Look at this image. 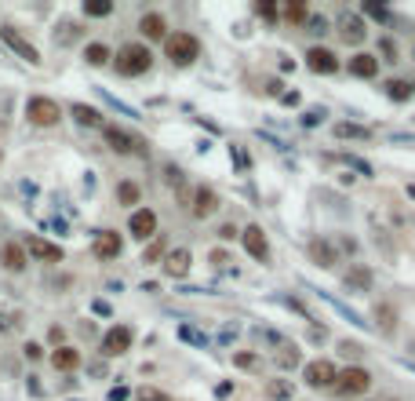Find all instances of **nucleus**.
I'll use <instances>...</instances> for the list:
<instances>
[{
	"instance_id": "nucleus-37",
	"label": "nucleus",
	"mask_w": 415,
	"mask_h": 401,
	"mask_svg": "<svg viewBox=\"0 0 415 401\" xmlns=\"http://www.w3.org/2000/svg\"><path fill=\"white\" fill-rule=\"evenodd\" d=\"M208 259H211V266H215V270H226V266L233 263V259H230V252H218V248L211 252V256H208Z\"/></svg>"
},
{
	"instance_id": "nucleus-34",
	"label": "nucleus",
	"mask_w": 415,
	"mask_h": 401,
	"mask_svg": "<svg viewBox=\"0 0 415 401\" xmlns=\"http://www.w3.org/2000/svg\"><path fill=\"white\" fill-rule=\"evenodd\" d=\"M135 397H139V401H171V397H168V394H161L157 387H139V390H135Z\"/></svg>"
},
{
	"instance_id": "nucleus-32",
	"label": "nucleus",
	"mask_w": 415,
	"mask_h": 401,
	"mask_svg": "<svg viewBox=\"0 0 415 401\" xmlns=\"http://www.w3.org/2000/svg\"><path fill=\"white\" fill-rule=\"evenodd\" d=\"M277 362H280V369H292V365H299V354H295V347H292V343H284V347H280V354H277Z\"/></svg>"
},
{
	"instance_id": "nucleus-41",
	"label": "nucleus",
	"mask_w": 415,
	"mask_h": 401,
	"mask_svg": "<svg viewBox=\"0 0 415 401\" xmlns=\"http://www.w3.org/2000/svg\"><path fill=\"white\" fill-rule=\"evenodd\" d=\"M179 335H182V340H190V343H204V335H201V332H193L190 325H182V328H179Z\"/></svg>"
},
{
	"instance_id": "nucleus-6",
	"label": "nucleus",
	"mask_w": 415,
	"mask_h": 401,
	"mask_svg": "<svg viewBox=\"0 0 415 401\" xmlns=\"http://www.w3.org/2000/svg\"><path fill=\"white\" fill-rule=\"evenodd\" d=\"M368 387H371V376L364 369H357V365H349V369H342L335 376V390L339 394H364Z\"/></svg>"
},
{
	"instance_id": "nucleus-7",
	"label": "nucleus",
	"mask_w": 415,
	"mask_h": 401,
	"mask_svg": "<svg viewBox=\"0 0 415 401\" xmlns=\"http://www.w3.org/2000/svg\"><path fill=\"white\" fill-rule=\"evenodd\" d=\"M335 365L328 362V357H317V362L306 365V383L317 387V390H328V387H335Z\"/></svg>"
},
{
	"instance_id": "nucleus-17",
	"label": "nucleus",
	"mask_w": 415,
	"mask_h": 401,
	"mask_svg": "<svg viewBox=\"0 0 415 401\" xmlns=\"http://www.w3.org/2000/svg\"><path fill=\"white\" fill-rule=\"evenodd\" d=\"M364 23H361V18L357 15H342L339 18V37L346 40V44H361V40H364Z\"/></svg>"
},
{
	"instance_id": "nucleus-44",
	"label": "nucleus",
	"mask_w": 415,
	"mask_h": 401,
	"mask_svg": "<svg viewBox=\"0 0 415 401\" xmlns=\"http://www.w3.org/2000/svg\"><path fill=\"white\" fill-rule=\"evenodd\" d=\"M124 397H128V390H124V387H117L113 394H109V401H124Z\"/></svg>"
},
{
	"instance_id": "nucleus-38",
	"label": "nucleus",
	"mask_w": 415,
	"mask_h": 401,
	"mask_svg": "<svg viewBox=\"0 0 415 401\" xmlns=\"http://www.w3.org/2000/svg\"><path fill=\"white\" fill-rule=\"evenodd\" d=\"M233 362H237V369H255V365H259V357H255V354L248 350V354H237Z\"/></svg>"
},
{
	"instance_id": "nucleus-21",
	"label": "nucleus",
	"mask_w": 415,
	"mask_h": 401,
	"mask_svg": "<svg viewBox=\"0 0 415 401\" xmlns=\"http://www.w3.org/2000/svg\"><path fill=\"white\" fill-rule=\"evenodd\" d=\"M51 365H55L58 372H73V369L80 365V354H77L73 347H55V350H51Z\"/></svg>"
},
{
	"instance_id": "nucleus-27",
	"label": "nucleus",
	"mask_w": 415,
	"mask_h": 401,
	"mask_svg": "<svg viewBox=\"0 0 415 401\" xmlns=\"http://www.w3.org/2000/svg\"><path fill=\"white\" fill-rule=\"evenodd\" d=\"M386 95H390L393 102H404V99L411 95V84H408V80H390V84H386Z\"/></svg>"
},
{
	"instance_id": "nucleus-15",
	"label": "nucleus",
	"mask_w": 415,
	"mask_h": 401,
	"mask_svg": "<svg viewBox=\"0 0 415 401\" xmlns=\"http://www.w3.org/2000/svg\"><path fill=\"white\" fill-rule=\"evenodd\" d=\"M26 252H30V256H37V259H44V263H62V248L51 245V241H44V237H30L26 241Z\"/></svg>"
},
{
	"instance_id": "nucleus-5",
	"label": "nucleus",
	"mask_w": 415,
	"mask_h": 401,
	"mask_svg": "<svg viewBox=\"0 0 415 401\" xmlns=\"http://www.w3.org/2000/svg\"><path fill=\"white\" fill-rule=\"evenodd\" d=\"M106 142L113 146L117 154H146V142L139 139V135H128L124 128H117V124H106Z\"/></svg>"
},
{
	"instance_id": "nucleus-26",
	"label": "nucleus",
	"mask_w": 415,
	"mask_h": 401,
	"mask_svg": "<svg viewBox=\"0 0 415 401\" xmlns=\"http://www.w3.org/2000/svg\"><path fill=\"white\" fill-rule=\"evenodd\" d=\"M335 135H339V139H361V142L371 139V132L361 128V124H335Z\"/></svg>"
},
{
	"instance_id": "nucleus-11",
	"label": "nucleus",
	"mask_w": 415,
	"mask_h": 401,
	"mask_svg": "<svg viewBox=\"0 0 415 401\" xmlns=\"http://www.w3.org/2000/svg\"><path fill=\"white\" fill-rule=\"evenodd\" d=\"M215 208H218V194H215V190L211 186H197L193 201H190V212L197 219H208V216H215Z\"/></svg>"
},
{
	"instance_id": "nucleus-30",
	"label": "nucleus",
	"mask_w": 415,
	"mask_h": 401,
	"mask_svg": "<svg viewBox=\"0 0 415 401\" xmlns=\"http://www.w3.org/2000/svg\"><path fill=\"white\" fill-rule=\"evenodd\" d=\"M84 11L92 15V18H102V15H109V11H113V4H109V0H87V4H84Z\"/></svg>"
},
{
	"instance_id": "nucleus-20",
	"label": "nucleus",
	"mask_w": 415,
	"mask_h": 401,
	"mask_svg": "<svg viewBox=\"0 0 415 401\" xmlns=\"http://www.w3.org/2000/svg\"><path fill=\"white\" fill-rule=\"evenodd\" d=\"M349 73H354V77H376L379 73V58L376 55H368V51H361V55H354V58H349Z\"/></svg>"
},
{
	"instance_id": "nucleus-29",
	"label": "nucleus",
	"mask_w": 415,
	"mask_h": 401,
	"mask_svg": "<svg viewBox=\"0 0 415 401\" xmlns=\"http://www.w3.org/2000/svg\"><path fill=\"white\" fill-rule=\"evenodd\" d=\"M139 194H142V190H139L135 183H120V186H117V201H120V204H135Z\"/></svg>"
},
{
	"instance_id": "nucleus-35",
	"label": "nucleus",
	"mask_w": 415,
	"mask_h": 401,
	"mask_svg": "<svg viewBox=\"0 0 415 401\" xmlns=\"http://www.w3.org/2000/svg\"><path fill=\"white\" fill-rule=\"evenodd\" d=\"M164 256V237H157V241H153L149 248H146V256H142V263H157Z\"/></svg>"
},
{
	"instance_id": "nucleus-33",
	"label": "nucleus",
	"mask_w": 415,
	"mask_h": 401,
	"mask_svg": "<svg viewBox=\"0 0 415 401\" xmlns=\"http://www.w3.org/2000/svg\"><path fill=\"white\" fill-rule=\"evenodd\" d=\"M11 328H18V314L8 310V307H0V332H11Z\"/></svg>"
},
{
	"instance_id": "nucleus-19",
	"label": "nucleus",
	"mask_w": 415,
	"mask_h": 401,
	"mask_svg": "<svg viewBox=\"0 0 415 401\" xmlns=\"http://www.w3.org/2000/svg\"><path fill=\"white\" fill-rule=\"evenodd\" d=\"M139 30H142L146 40H161V37H168V23H164V18H161L157 11L142 15V18H139Z\"/></svg>"
},
{
	"instance_id": "nucleus-10",
	"label": "nucleus",
	"mask_w": 415,
	"mask_h": 401,
	"mask_svg": "<svg viewBox=\"0 0 415 401\" xmlns=\"http://www.w3.org/2000/svg\"><path fill=\"white\" fill-rule=\"evenodd\" d=\"M240 241H244V248H248L252 259H259V263L270 259V245H266V234H262V226L252 223L248 230H240Z\"/></svg>"
},
{
	"instance_id": "nucleus-9",
	"label": "nucleus",
	"mask_w": 415,
	"mask_h": 401,
	"mask_svg": "<svg viewBox=\"0 0 415 401\" xmlns=\"http://www.w3.org/2000/svg\"><path fill=\"white\" fill-rule=\"evenodd\" d=\"M128 230H131V237L135 241H149L153 234H157V216L149 212V208H135L128 219Z\"/></svg>"
},
{
	"instance_id": "nucleus-1",
	"label": "nucleus",
	"mask_w": 415,
	"mask_h": 401,
	"mask_svg": "<svg viewBox=\"0 0 415 401\" xmlns=\"http://www.w3.org/2000/svg\"><path fill=\"white\" fill-rule=\"evenodd\" d=\"M113 66H117L120 77H139V73H146L153 66V55H149L146 44H124L117 51V58H113Z\"/></svg>"
},
{
	"instance_id": "nucleus-28",
	"label": "nucleus",
	"mask_w": 415,
	"mask_h": 401,
	"mask_svg": "<svg viewBox=\"0 0 415 401\" xmlns=\"http://www.w3.org/2000/svg\"><path fill=\"white\" fill-rule=\"evenodd\" d=\"M376 318H379V328H383V332H393V325H397V314H393L386 303L376 307Z\"/></svg>"
},
{
	"instance_id": "nucleus-25",
	"label": "nucleus",
	"mask_w": 415,
	"mask_h": 401,
	"mask_svg": "<svg viewBox=\"0 0 415 401\" xmlns=\"http://www.w3.org/2000/svg\"><path fill=\"white\" fill-rule=\"evenodd\" d=\"M84 58L92 62V66H106V62L113 58V51H109L106 44H87V48H84Z\"/></svg>"
},
{
	"instance_id": "nucleus-36",
	"label": "nucleus",
	"mask_w": 415,
	"mask_h": 401,
	"mask_svg": "<svg viewBox=\"0 0 415 401\" xmlns=\"http://www.w3.org/2000/svg\"><path fill=\"white\" fill-rule=\"evenodd\" d=\"M259 15H262V18H266V23H277V18H280L277 4H270V0H262V4H259Z\"/></svg>"
},
{
	"instance_id": "nucleus-8",
	"label": "nucleus",
	"mask_w": 415,
	"mask_h": 401,
	"mask_svg": "<svg viewBox=\"0 0 415 401\" xmlns=\"http://www.w3.org/2000/svg\"><path fill=\"white\" fill-rule=\"evenodd\" d=\"M131 340H135V335H131L128 325H113V328L102 335V354L106 357H120V354L131 350Z\"/></svg>"
},
{
	"instance_id": "nucleus-2",
	"label": "nucleus",
	"mask_w": 415,
	"mask_h": 401,
	"mask_svg": "<svg viewBox=\"0 0 415 401\" xmlns=\"http://www.w3.org/2000/svg\"><path fill=\"white\" fill-rule=\"evenodd\" d=\"M164 51L175 66H193L197 55H201V40L193 33H168L164 37Z\"/></svg>"
},
{
	"instance_id": "nucleus-12",
	"label": "nucleus",
	"mask_w": 415,
	"mask_h": 401,
	"mask_svg": "<svg viewBox=\"0 0 415 401\" xmlns=\"http://www.w3.org/2000/svg\"><path fill=\"white\" fill-rule=\"evenodd\" d=\"M190 266H193L190 248H168L164 252V273H168V278H186Z\"/></svg>"
},
{
	"instance_id": "nucleus-18",
	"label": "nucleus",
	"mask_w": 415,
	"mask_h": 401,
	"mask_svg": "<svg viewBox=\"0 0 415 401\" xmlns=\"http://www.w3.org/2000/svg\"><path fill=\"white\" fill-rule=\"evenodd\" d=\"M0 263H4V270H11V273L26 270V248L15 245V241H8L4 248H0Z\"/></svg>"
},
{
	"instance_id": "nucleus-4",
	"label": "nucleus",
	"mask_w": 415,
	"mask_h": 401,
	"mask_svg": "<svg viewBox=\"0 0 415 401\" xmlns=\"http://www.w3.org/2000/svg\"><path fill=\"white\" fill-rule=\"evenodd\" d=\"M0 40H4V44H8V48H11L18 58H26L30 66H40V51H37V48H33L30 40L22 37L15 26H0Z\"/></svg>"
},
{
	"instance_id": "nucleus-39",
	"label": "nucleus",
	"mask_w": 415,
	"mask_h": 401,
	"mask_svg": "<svg viewBox=\"0 0 415 401\" xmlns=\"http://www.w3.org/2000/svg\"><path fill=\"white\" fill-rule=\"evenodd\" d=\"M306 23H310V33H314V37H324V33H328V23H324V18H317V15H310Z\"/></svg>"
},
{
	"instance_id": "nucleus-42",
	"label": "nucleus",
	"mask_w": 415,
	"mask_h": 401,
	"mask_svg": "<svg viewBox=\"0 0 415 401\" xmlns=\"http://www.w3.org/2000/svg\"><path fill=\"white\" fill-rule=\"evenodd\" d=\"M26 357H30V362H37V357H40V347H37V343H26Z\"/></svg>"
},
{
	"instance_id": "nucleus-43",
	"label": "nucleus",
	"mask_w": 415,
	"mask_h": 401,
	"mask_svg": "<svg viewBox=\"0 0 415 401\" xmlns=\"http://www.w3.org/2000/svg\"><path fill=\"white\" fill-rule=\"evenodd\" d=\"M218 237H223V241H230V237H237V226H230V223H226V226H223V234H218Z\"/></svg>"
},
{
	"instance_id": "nucleus-13",
	"label": "nucleus",
	"mask_w": 415,
	"mask_h": 401,
	"mask_svg": "<svg viewBox=\"0 0 415 401\" xmlns=\"http://www.w3.org/2000/svg\"><path fill=\"white\" fill-rule=\"evenodd\" d=\"M306 66H310L314 73H335L339 62H335V55L328 48H310V51H306Z\"/></svg>"
},
{
	"instance_id": "nucleus-16",
	"label": "nucleus",
	"mask_w": 415,
	"mask_h": 401,
	"mask_svg": "<svg viewBox=\"0 0 415 401\" xmlns=\"http://www.w3.org/2000/svg\"><path fill=\"white\" fill-rule=\"evenodd\" d=\"M310 259L317 266H335L339 263V252H335V245H328L324 237H314L310 241Z\"/></svg>"
},
{
	"instance_id": "nucleus-23",
	"label": "nucleus",
	"mask_w": 415,
	"mask_h": 401,
	"mask_svg": "<svg viewBox=\"0 0 415 401\" xmlns=\"http://www.w3.org/2000/svg\"><path fill=\"white\" fill-rule=\"evenodd\" d=\"M346 285L357 288V292L371 288V270H368V266H349V270H346Z\"/></svg>"
},
{
	"instance_id": "nucleus-24",
	"label": "nucleus",
	"mask_w": 415,
	"mask_h": 401,
	"mask_svg": "<svg viewBox=\"0 0 415 401\" xmlns=\"http://www.w3.org/2000/svg\"><path fill=\"white\" fill-rule=\"evenodd\" d=\"M280 15H284V18H288V23H292V26H306V18H310V8H306V4H302V0H292V4H288V8H284Z\"/></svg>"
},
{
	"instance_id": "nucleus-31",
	"label": "nucleus",
	"mask_w": 415,
	"mask_h": 401,
	"mask_svg": "<svg viewBox=\"0 0 415 401\" xmlns=\"http://www.w3.org/2000/svg\"><path fill=\"white\" fill-rule=\"evenodd\" d=\"M266 394L273 401H284V397H292V383H284V379H273V383L266 387Z\"/></svg>"
},
{
	"instance_id": "nucleus-22",
	"label": "nucleus",
	"mask_w": 415,
	"mask_h": 401,
	"mask_svg": "<svg viewBox=\"0 0 415 401\" xmlns=\"http://www.w3.org/2000/svg\"><path fill=\"white\" fill-rule=\"evenodd\" d=\"M73 121L84 124V128H102V113L92 110V106H84V102H73Z\"/></svg>"
},
{
	"instance_id": "nucleus-3",
	"label": "nucleus",
	"mask_w": 415,
	"mask_h": 401,
	"mask_svg": "<svg viewBox=\"0 0 415 401\" xmlns=\"http://www.w3.org/2000/svg\"><path fill=\"white\" fill-rule=\"evenodd\" d=\"M26 117L37 124V128H51V124H58V121H62V106H58L55 99H44V95H37V99H30Z\"/></svg>"
},
{
	"instance_id": "nucleus-14",
	"label": "nucleus",
	"mask_w": 415,
	"mask_h": 401,
	"mask_svg": "<svg viewBox=\"0 0 415 401\" xmlns=\"http://www.w3.org/2000/svg\"><path fill=\"white\" fill-rule=\"evenodd\" d=\"M92 248H95V256H99V259H117L124 245H120V234H113V230H102V234L95 237Z\"/></svg>"
},
{
	"instance_id": "nucleus-40",
	"label": "nucleus",
	"mask_w": 415,
	"mask_h": 401,
	"mask_svg": "<svg viewBox=\"0 0 415 401\" xmlns=\"http://www.w3.org/2000/svg\"><path fill=\"white\" fill-rule=\"evenodd\" d=\"M364 15L379 18V23H390V11H386V8H376V4H368V8H364Z\"/></svg>"
},
{
	"instance_id": "nucleus-45",
	"label": "nucleus",
	"mask_w": 415,
	"mask_h": 401,
	"mask_svg": "<svg viewBox=\"0 0 415 401\" xmlns=\"http://www.w3.org/2000/svg\"><path fill=\"white\" fill-rule=\"evenodd\" d=\"M411 92H415V84H411Z\"/></svg>"
}]
</instances>
